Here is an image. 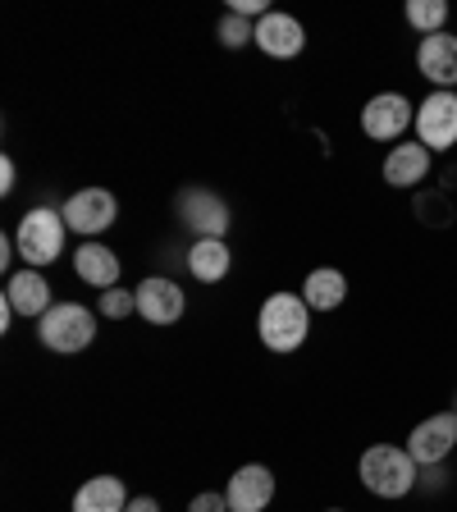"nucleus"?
Here are the masks:
<instances>
[{
	"label": "nucleus",
	"mask_w": 457,
	"mask_h": 512,
	"mask_svg": "<svg viewBox=\"0 0 457 512\" xmlns=\"http://www.w3.org/2000/svg\"><path fill=\"white\" fill-rule=\"evenodd\" d=\"M256 330H261V343L270 352H298L311 330V307L302 302V293H270L261 302Z\"/></svg>",
	"instance_id": "obj_2"
},
{
	"label": "nucleus",
	"mask_w": 457,
	"mask_h": 512,
	"mask_svg": "<svg viewBox=\"0 0 457 512\" xmlns=\"http://www.w3.org/2000/svg\"><path fill=\"white\" fill-rule=\"evenodd\" d=\"M229 266H234V252L224 247V238H197L188 252V270L197 284H220L224 275H229Z\"/></svg>",
	"instance_id": "obj_17"
},
{
	"label": "nucleus",
	"mask_w": 457,
	"mask_h": 512,
	"mask_svg": "<svg viewBox=\"0 0 457 512\" xmlns=\"http://www.w3.org/2000/svg\"><path fill=\"white\" fill-rule=\"evenodd\" d=\"M256 46H261L270 60H293V55H302V46H307V32H302V23L293 19V14L270 10L266 19H256Z\"/></svg>",
	"instance_id": "obj_14"
},
{
	"label": "nucleus",
	"mask_w": 457,
	"mask_h": 512,
	"mask_svg": "<svg viewBox=\"0 0 457 512\" xmlns=\"http://www.w3.org/2000/svg\"><path fill=\"white\" fill-rule=\"evenodd\" d=\"M5 302L14 307V316H28V320H42L46 311L55 307L46 275H42V270H32V266L14 270V275L5 279Z\"/></svg>",
	"instance_id": "obj_13"
},
{
	"label": "nucleus",
	"mask_w": 457,
	"mask_h": 512,
	"mask_svg": "<svg viewBox=\"0 0 457 512\" xmlns=\"http://www.w3.org/2000/svg\"><path fill=\"white\" fill-rule=\"evenodd\" d=\"M430 156L435 151L421 142H394V151L384 156V183L389 188H416L430 174Z\"/></svg>",
	"instance_id": "obj_15"
},
{
	"label": "nucleus",
	"mask_w": 457,
	"mask_h": 512,
	"mask_svg": "<svg viewBox=\"0 0 457 512\" xmlns=\"http://www.w3.org/2000/svg\"><path fill=\"white\" fill-rule=\"evenodd\" d=\"M407 23H412L421 37H435L448 23V0H407Z\"/></svg>",
	"instance_id": "obj_20"
},
{
	"label": "nucleus",
	"mask_w": 457,
	"mask_h": 512,
	"mask_svg": "<svg viewBox=\"0 0 457 512\" xmlns=\"http://www.w3.org/2000/svg\"><path fill=\"white\" fill-rule=\"evenodd\" d=\"M416 133H421L416 142L430 151L457 147V92H430L416 106Z\"/></svg>",
	"instance_id": "obj_8"
},
{
	"label": "nucleus",
	"mask_w": 457,
	"mask_h": 512,
	"mask_svg": "<svg viewBox=\"0 0 457 512\" xmlns=\"http://www.w3.org/2000/svg\"><path fill=\"white\" fill-rule=\"evenodd\" d=\"M330 512H343V508H330Z\"/></svg>",
	"instance_id": "obj_27"
},
{
	"label": "nucleus",
	"mask_w": 457,
	"mask_h": 512,
	"mask_svg": "<svg viewBox=\"0 0 457 512\" xmlns=\"http://www.w3.org/2000/svg\"><path fill=\"white\" fill-rule=\"evenodd\" d=\"M64 211H51V206H37V211H28L19 220V234H14V247H19L23 266L42 270L51 266V261H60L64 252Z\"/></svg>",
	"instance_id": "obj_3"
},
{
	"label": "nucleus",
	"mask_w": 457,
	"mask_h": 512,
	"mask_svg": "<svg viewBox=\"0 0 457 512\" xmlns=\"http://www.w3.org/2000/svg\"><path fill=\"white\" fill-rule=\"evenodd\" d=\"M343 298H348V279H343V270H311L307 284H302V302H307L311 311H334L343 307Z\"/></svg>",
	"instance_id": "obj_19"
},
{
	"label": "nucleus",
	"mask_w": 457,
	"mask_h": 512,
	"mask_svg": "<svg viewBox=\"0 0 457 512\" xmlns=\"http://www.w3.org/2000/svg\"><path fill=\"white\" fill-rule=\"evenodd\" d=\"M138 311V288H106L101 293V316L106 320H124Z\"/></svg>",
	"instance_id": "obj_21"
},
{
	"label": "nucleus",
	"mask_w": 457,
	"mask_h": 512,
	"mask_svg": "<svg viewBox=\"0 0 457 512\" xmlns=\"http://www.w3.org/2000/svg\"><path fill=\"white\" fill-rule=\"evenodd\" d=\"M174 211H179V220L188 224L197 238H224L229 234V206H224V197L211 192V188H197V183L179 188Z\"/></svg>",
	"instance_id": "obj_5"
},
{
	"label": "nucleus",
	"mask_w": 457,
	"mask_h": 512,
	"mask_svg": "<svg viewBox=\"0 0 457 512\" xmlns=\"http://www.w3.org/2000/svg\"><path fill=\"white\" fill-rule=\"evenodd\" d=\"M357 476L362 485L375 494V499H407L416 490V480H421V467L407 448L398 444H371L357 462Z\"/></svg>",
	"instance_id": "obj_1"
},
{
	"label": "nucleus",
	"mask_w": 457,
	"mask_h": 512,
	"mask_svg": "<svg viewBox=\"0 0 457 512\" xmlns=\"http://www.w3.org/2000/svg\"><path fill=\"white\" fill-rule=\"evenodd\" d=\"M74 270L83 284L101 288V293H106V288H119V256L110 252L106 243H96V238L74 252Z\"/></svg>",
	"instance_id": "obj_16"
},
{
	"label": "nucleus",
	"mask_w": 457,
	"mask_h": 512,
	"mask_svg": "<svg viewBox=\"0 0 457 512\" xmlns=\"http://www.w3.org/2000/svg\"><path fill=\"white\" fill-rule=\"evenodd\" d=\"M14 183H19V170H14V160L5 156V160H0V192L10 197V192H14Z\"/></svg>",
	"instance_id": "obj_24"
},
{
	"label": "nucleus",
	"mask_w": 457,
	"mask_h": 512,
	"mask_svg": "<svg viewBox=\"0 0 457 512\" xmlns=\"http://www.w3.org/2000/svg\"><path fill=\"white\" fill-rule=\"evenodd\" d=\"M124 508H128V490L119 476H92L74 494V512H124Z\"/></svg>",
	"instance_id": "obj_18"
},
{
	"label": "nucleus",
	"mask_w": 457,
	"mask_h": 512,
	"mask_svg": "<svg viewBox=\"0 0 457 512\" xmlns=\"http://www.w3.org/2000/svg\"><path fill=\"white\" fill-rule=\"evenodd\" d=\"M124 512H160V503L151 499V494H138V499H128Z\"/></svg>",
	"instance_id": "obj_25"
},
{
	"label": "nucleus",
	"mask_w": 457,
	"mask_h": 512,
	"mask_svg": "<svg viewBox=\"0 0 457 512\" xmlns=\"http://www.w3.org/2000/svg\"><path fill=\"white\" fill-rule=\"evenodd\" d=\"M183 288L174 284V279L165 275H151L138 284V316L147 320V325H174V320L183 316Z\"/></svg>",
	"instance_id": "obj_12"
},
{
	"label": "nucleus",
	"mask_w": 457,
	"mask_h": 512,
	"mask_svg": "<svg viewBox=\"0 0 457 512\" xmlns=\"http://www.w3.org/2000/svg\"><path fill=\"white\" fill-rule=\"evenodd\" d=\"M416 69H421V78L435 83L439 92H453L457 87V37L453 32L421 37V46H416Z\"/></svg>",
	"instance_id": "obj_11"
},
{
	"label": "nucleus",
	"mask_w": 457,
	"mask_h": 512,
	"mask_svg": "<svg viewBox=\"0 0 457 512\" xmlns=\"http://www.w3.org/2000/svg\"><path fill=\"white\" fill-rule=\"evenodd\" d=\"M188 512H229V499H224V494H197V499L188 503Z\"/></svg>",
	"instance_id": "obj_23"
},
{
	"label": "nucleus",
	"mask_w": 457,
	"mask_h": 512,
	"mask_svg": "<svg viewBox=\"0 0 457 512\" xmlns=\"http://www.w3.org/2000/svg\"><path fill=\"white\" fill-rule=\"evenodd\" d=\"M220 42L229 46V51H238V46H247V42H256V23H247L243 14H224L220 19Z\"/></svg>",
	"instance_id": "obj_22"
},
{
	"label": "nucleus",
	"mask_w": 457,
	"mask_h": 512,
	"mask_svg": "<svg viewBox=\"0 0 457 512\" xmlns=\"http://www.w3.org/2000/svg\"><path fill=\"white\" fill-rule=\"evenodd\" d=\"M457 448V412H435L407 435V453L416 458V467H439Z\"/></svg>",
	"instance_id": "obj_9"
},
{
	"label": "nucleus",
	"mask_w": 457,
	"mask_h": 512,
	"mask_svg": "<svg viewBox=\"0 0 457 512\" xmlns=\"http://www.w3.org/2000/svg\"><path fill=\"white\" fill-rule=\"evenodd\" d=\"M115 220H119V202H115V192H106V188H83L64 202V224H69L74 234H83L87 243H92L96 234H106Z\"/></svg>",
	"instance_id": "obj_6"
},
{
	"label": "nucleus",
	"mask_w": 457,
	"mask_h": 512,
	"mask_svg": "<svg viewBox=\"0 0 457 512\" xmlns=\"http://www.w3.org/2000/svg\"><path fill=\"white\" fill-rule=\"evenodd\" d=\"M10 320H14V307L0 298V330H10Z\"/></svg>",
	"instance_id": "obj_26"
},
{
	"label": "nucleus",
	"mask_w": 457,
	"mask_h": 512,
	"mask_svg": "<svg viewBox=\"0 0 457 512\" xmlns=\"http://www.w3.org/2000/svg\"><path fill=\"white\" fill-rule=\"evenodd\" d=\"M224 499H229V512H266L270 499H275V476L261 462H247L229 476L224 485Z\"/></svg>",
	"instance_id": "obj_10"
},
{
	"label": "nucleus",
	"mask_w": 457,
	"mask_h": 512,
	"mask_svg": "<svg viewBox=\"0 0 457 512\" xmlns=\"http://www.w3.org/2000/svg\"><path fill=\"white\" fill-rule=\"evenodd\" d=\"M37 339L51 352H83L96 339V311L83 302H55L42 320H37Z\"/></svg>",
	"instance_id": "obj_4"
},
{
	"label": "nucleus",
	"mask_w": 457,
	"mask_h": 512,
	"mask_svg": "<svg viewBox=\"0 0 457 512\" xmlns=\"http://www.w3.org/2000/svg\"><path fill=\"white\" fill-rule=\"evenodd\" d=\"M412 124H416V106L403 92H380L362 110V133L375 142H398Z\"/></svg>",
	"instance_id": "obj_7"
}]
</instances>
